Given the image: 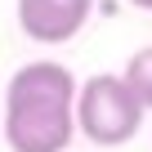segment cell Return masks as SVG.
Returning a JSON list of instances; mask_svg holds the SVG:
<instances>
[{
    "label": "cell",
    "instance_id": "cell-1",
    "mask_svg": "<svg viewBox=\"0 0 152 152\" xmlns=\"http://www.w3.org/2000/svg\"><path fill=\"white\" fill-rule=\"evenodd\" d=\"M0 130L14 152H67L76 139V76L54 58L23 63L0 103Z\"/></svg>",
    "mask_w": 152,
    "mask_h": 152
},
{
    "label": "cell",
    "instance_id": "cell-2",
    "mask_svg": "<svg viewBox=\"0 0 152 152\" xmlns=\"http://www.w3.org/2000/svg\"><path fill=\"white\" fill-rule=\"evenodd\" d=\"M143 103L125 85V76L99 72L85 85H76V134H85L94 148H121L139 134Z\"/></svg>",
    "mask_w": 152,
    "mask_h": 152
},
{
    "label": "cell",
    "instance_id": "cell-3",
    "mask_svg": "<svg viewBox=\"0 0 152 152\" xmlns=\"http://www.w3.org/2000/svg\"><path fill=\"white\" fill-rule=\"evenodd\" d=\"M94 14V0H18V27L36 45H67L81 36Z\"/></svg>",
    "mask_w": 152,
    "mask_h": 152
},
{
    "label": "cell",
    "instance_id": "cell-4",
    "mask_svg": "<svg viewBox=\"0 0 152 152\" xmlns=\"http://www.w3.org/2000/svg\"><path fill=\"white\" fill-rule=\"evenodd\" d=\"M125 85L134 90V99L143 103V112H152V45L148 49H139V54H130V63H125Z\"/></svg>",
    "mask_w": 152,
    "mask_h": 152
},
{
    "label": "cell",
    "instance_id": "cell-5",
    "mask_svg": "<svg viewBox=\"0 0 152 152\" xmlns=\"http://www.w3.org/2000/svg\"><path fill=\"white\" fill-rule=\"evenodd\" d=\"M130 5H134V9H152V0H130Z\"/></svg>",
    "mask_w": 152,
    "mask_h": 152
}]
</instances>
